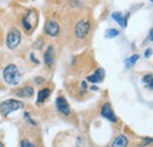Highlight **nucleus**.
<instances>
[{
  "mask_svg": "<svg viewBox=\"0 0 153 147\" xmlns=\"http://www.w3.org/2000/svg\"><path fill=\"white\" fill-rule=\"evenodd\" d=\"M2 76H4V80L8 85H12V86L19 85L20 80H21L20 72L16 65H8V66H6L4 68V71H2Z\"/></svg>",
  "mask_w": 153,
  "mask_h": 147,
  "instance_id": "nucleus-1",
  "label": "nucleus"
},
{
  "mask_svg": "<svg viewBox=\"0 0 153 147\" xmlns=\"http://www.w3.org/2000/svg\"><path fill=\"white\" fill-rule=\"evenodd\" d=\"M24 107V104L19 101V100H16V99H8L6 101H2L0 104V112L2 115L7 117L11 112H14V111L21 110Z\"/></svg>",
  "mask_w": 153,
  "mask_h": 147,
  "instance_id": "nucleus-2",
  "label": "nucleus"
},
{
  "mask_svg": "<svg viewBox=\"0 0 153 147\" xmlns=\"http://www.w3.org/2000/svg\"><path fill=\"white\" fill-rule=\"evenodd\" d=\"M21 41V34L17 28H12L6 38V44H7V47L11 48V50H14L16 47H18Z\"/></svg>",
  "mask_w": 153,
  "mask_h": 147,
  "instance_id": "nucleus-3",
  "label": "nucleus"
},
{
  "mask_svg": "<svg viewBox=\"0 0 153 147\" xmlns=\"http://www.w3.org/2000/svg\"><path fill=\"white\" fill-rule=\"evenodd\" d=\"M37 22H38V17H37V13L33 10H30L27 12V14L22 18V26L27 31H32L33 27H36Z\"/></svg>",
  "mask_w": 153,
  "mask_h": 147,
  "instance_id": "nucleus-4",
  "label": "nucleus"
},
{
  "mask_svg": "<svg viewBox=\"0 0 153 147\" xmlns=\"http://www.w3.org/2000/svg\"><path fill=\"white\" fill-rule=\"evenodd\" d=\"M90 28H91V25H90V21L87 19H82L80 21H78V24L76 25V36L79 39H84L88 34L90 32Z\"/></svg>",
  "mask_w": 153,
  "mask_h": 147,
  "instance_id": "nucleus-5",
  "label": "nucleus"
},
{
  "mask_svg": "<svg viewBox=\"0 0 153 147\" xmlns=\"http://www.w3.org/2000/svg\"><path fill=\"white\" fill-rule=\"evenodd\" d=\"M45 32H46V34H48L51 37H57L59 32H60V26H59L57 21L50 20L45 25Z\"/></svg>",
  "mask_w": 153,
  "mask_h": 147,
  "instance_id": "nucleus-6",
  "label": "nucleus"
},
{
  "mask_svg": "<svg viewBox=\"0 0 153 147\" xmlns=\"http://www.w3.org/2000/svg\"><path fill=\"white\" fill-rule=\"evenodd\" d=\"M56 106H57L58 111L65 115H70L71 114V110H70V105L67 102V100L62 97L58 98L57 101H56Z\"/></svg>",
  "mask_w": 153,
  "mask_h": 147,
  "instance_id": "nucleus-7",
  "label": "nucleus"
},
{
  "mask_svg": "<svg viewBox=\"0 0 153 147\" xmlns=\"http://www.w3.org/2000/svg\"><path fill=\"white\" fill-rule=\"evenodd\" d=\"M101 115H102L104 118H106L107 120L112 121V122H115V121H117V117H115L114 112H113L112 107H111V105H110L108 102H106V104H104V105H102V108H101Z\"/></svg>",
  "mask_w": 153,
  "mask_h": 147,
  "instance_id": "nucleus-8",
  "label": "nucleus"
},
{
  "mask_svg": "<svg viewBox=\"0 0 153 147\" xmlns=\"http://www.w3.org/2000/svg\"><path fill=\"white\" fill-rule=\"evenodd\" d=\"M104 74H105L104 73V70H102V68H99V70H97L93 74H91V75L87 76V81H90V82H92V84L100 82V81H102V79H104Z\"/></svg>",
  "mask_w": 153,
  "mask_h": 147,
  "instance_id": "nucleus-9",
  "label": "nucleus"
},
{
  "mask_svg": "<svg viewBox=\"0 0 153 147\" xmlns=\"http://www.w3.org/2000/svg\"><path fill=\"white\" fill-rule=\"evenodd\" d=\"M44 60H45V62H46L47 66L51 67L53 65V62H54V48H53V46H50L47 48V51L45 52Z\"/></svg>",
  "mask_w": 153,
  "mask_h": 147,
  "instance_id": "nucleus-10",
  "label": "nucleus"
},
{
  "mask_svg": "<svg viewBox=\"0 0 153 147\" xmlns=\"http://www.w3.org/2000/svg\"><path fill=\"white\" fill-rule=\"evenodd\" d=\"M128 145V140L124 134H120L119 137L115 138V140L112 144V147H127Z\"/></svg>",
  "mask_w": 153,
  "mask_h": 147,
  "instance_id": "nucleus-11",
  "label": "nucleus"
},
{
  "mask_svg": "<svg viewBox=\"0 0 153 147\" xmlns=\"http://www.w3.org/2000/svg\"><path fill=\"white\" fill-rule=\"evenodd\" d=\"M50 94H51V91L48 90V88H44V90H41L40 92L38 93V101H37V104H41V102H44L48 97H50Z\"/></svg>",
  "mask_w": 153,
  "mask_h": 147,
  "instance_id": "nucleus-12",
  "label": "nucleus"
},
{
  "mask_svg": "<svg viewBox=\"0 0 153 147\" xmlns=\"http://www.w3.org/2000/svg\"><path fill=\"white\" fill-rule=\"evenodd\" d=\"M33 94H34V90L31 86H27V87L20 90L19 92H18V97H27V98H30Z\"/></svg>",
  "mask_w": 153,
  "mask_h": 147,
  "instance_id": "nucleus-13",
  "label": "nucleus"
},
{
  "mask_svg": "<svg viewBox=\"0 0 153 147\" xmlns=\"http://www.w3.org/2000/svg\"><path fill=\"white\" fill-rule=\"evenodd\" d=\"M112 18L114 19L115 21H117L120 26H123V27H125V26L127 25V20H125V18H123V14L119 13V12L113 13V14H112Z\"/></svg>",
  "mask_w": 153,
  "mask_h": 147,
  "instance_id": "nucleus-14",
  "label": "nucleus"
},
{
  "mask_svg": "<svg viewBox=\"0 0 153 147\" xmlns=\"http://www.w3.org/2000/svg\"><path fill=\"white\" fill-rule=\"evenodd\" d=\"M138 59H139V55H137V54H134V55H132L131 58H128V59L125 61V65H126V67H127V68H131V67L133 66L134 64L138 61Z\"/></svg>",
  "mask_w": 153,
  "mask_h": 147,
  "instance_id": "nucleus-15",
  "label": "nucleus"
},
{
  "mask_svg": "<svg viewBox=\"0 0 153 147\" xmlns=\"http://www.w3.org/2000/svg\"><path fill=\"white\" fill-rule=\"evenodd\" d=\"M143 82L144 84H146L149 87H150V90H152V75L151 74H149V75H145L144 78H143Z\"/></svg>",
  "mask_w": 153,
  "mask_h": 147,
  "instance_id": "nucleus-16",
  "label": "nucleus"
},
{
  "mask_svg": "<svg viewBox=\"0 0 153 147\" xmlns=\"http://www.w3.org/2000/svg\"><path fill=\"white\" fill-rule=\"evenodd\" d=\"M106 36L108 38H114L117 36H119V31L118 30H114V28H112V30H110L107 33H106Z\"/></svg>",
  "mask_w": 153,
  "mask_h": 147,
  "instance_id": "nucleus-17",
  "label": "nucleus"
},
{
  "mask_svg": "<svg viewBox=\"0 0 153 147\" xmlns=\"http://www.w3.org/2000/svg\"><path fill=\"white\" fill-rule=\"evenodd\" d=\"M21 147H37L34 146L32 143H30L28 140H22L21 141Z\"/></svg>",
  "mask_w": 153,
  "mask_h": 147,
  "instance_id": "nucleus-18",
  "label": "nucleus"
},
{
  "mask_svg": "<svg viewBox=\"0 0 153 147\" xmlns=\"http://www.w3.org/2000/svg\"><path fill=\"white\" fill-rule=\"evenodd\" d=\"M25 118H26V120L31 124V125H33V126H36V122L33 121V120H31V118H30V115H28V113H25Z\"/></svg>",
  "mask_w": 153,
  "mask_h": 147,
  "instance_id": "nucleus-19",
  "label": "nucleus"
},
{
  "mask_svg": "<svg viewBox=\"0 0 153 147\" xmlns=\"http://www.w3.org/2000/svg\"><path fill=\"white\" fill-rule=\"evenodd\" d=\"M151 54H152V50H151V48H149V50L145 52V56H146V58H150Z\"/></svg>",
  "mask_w": 153,
  "mask_h": 147,
  "instance_id": "nucleus-20",
  "label": "nucleus"
},
{
  "mask_svg": "<svg viewBox=\"0 0 153 147\" xmlns=\"http://www.w3.org/2000/svg\"><path fill=\"white\" fill-rule=\"evenodd\" d=\"M149 40H150V41H153V31L152 30H150V32H149Z\"/></svg>",
  "mask_w": 153,
  "mask_h": 147,
  "instance_id": "nucleus-21",
  "label": "nucleus"
},
{
  "mask_svg": "<svg viewBox=\"0 0 153 147\" xmlns=\"http://www.w3.org/2000/svg\"><path fill=\"white\" fill-rule=\"evenodd\" d=\"M31 60L33 61V62H36V64H39V61L36 59V56H34V54H31Z\"/></svg>",
  "mask_w": 153,
  "mask_h": 147,
  "instance_id": "nucleus-22",
  "label": "nucleus"
},
{
  "mask_svg": "<svg viewBox=\"0 0 153 147\" xmlns=\"http://www.w3.org/2000/svg\"><path fill=\"white\" fill-rule=\"evenodd\" d=\"M36 82H37L38 85H40V84H42V82H44V79H40V78H37V79H36Z\"/></svg>",
  "mask_w": 153,
  "mask_h": 147,
  "instance_id": "nucleus-23",
  "label": "nucleus"
},
{
  "mask_svg": "<svg viewBox=\"0 0 153 147\" xmlns=\"http://www.w3.org/2000/svg\"><path fill=\"white\" fill-rule=\"evenodd\" d=\"M0 147H5L4 145H2V143H0Z\"/></svg>",
  "mask_w": 153,
  "mask_h": 147,
  "instance_id": "nucleus-24",
  "label": "nucleus"
},
{
  "mask_svg": "<svg viewBox=\"0 0 153 147\" xmlns=\"http://www.w3.org/2000/svg\"><path fill=\"white\" fill-rule=\"evenodd\" d=\"M150 1H152V0H150Z\"/></svg>",
  "mask_w": 153,
  "mask_h": 147,
  "instance_id": "nucleus-25",
  "label": "nucleus"
}]
</instances>
